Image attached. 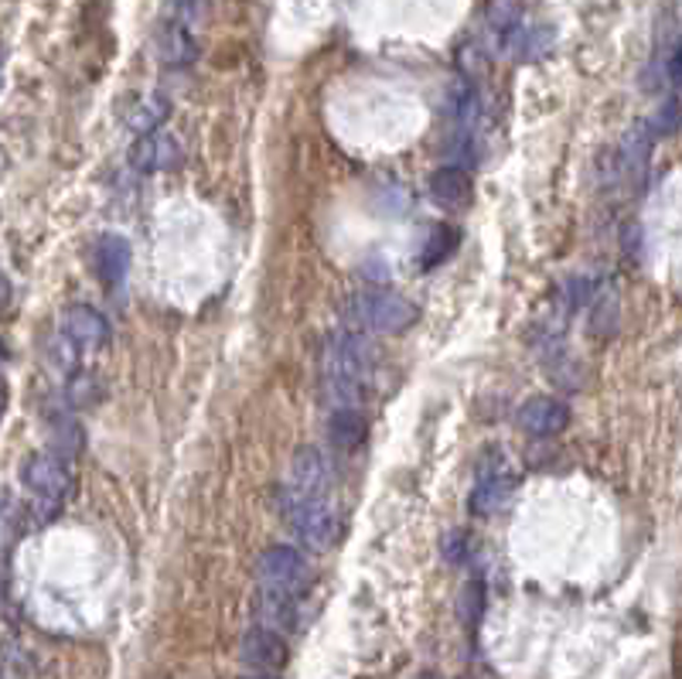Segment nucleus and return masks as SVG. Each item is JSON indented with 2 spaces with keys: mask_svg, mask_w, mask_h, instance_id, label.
I'll use <instances>...</instances> for the list:
<instances>
[{
  "mask_svg": "<svg viewBox=\"0 0 682 679\" xmlns=\"http://www.w3.org/2000/svg\"><path fill=\"white\" fill-rule=\"evenodd\" d=\"M369 369H373L369 348L355 335H348V332L328 335L325 352H322V379H325V393L332 396L335 406H358L362 403V393H366V383H369Z\"/></svg>",
  "mask_w": 682,
  "mask_h": 679,
  "instance_id": "obj_1",
  "label": "nucleus"
},
{
  "mask_svg": "<svg viewBox=\"0 0 682 679\" xmlns=\"http://www.w3.org/2000/svg\"><path fill=\"white\" fill-rule=\"evenodd\" d=\"M345 318L352 328H362V332L399 335L420 318V311L414 301L389 291V287H369V291H358L348 297Z\"/></svg>",
  "mask_w": 682,
  "mask_h": 679,
  "instance_id": "obj_2",
  "label": "nucleus"
},
{
  "mask_svg": "<svg viewBox=\"0 0 682 679\" xmlns=\"http://www.w3.org/2000/svg\"><path fill=\"white\" fill-rule=\"evenodd\" d=\"M281 513L294 536L311 550H328L338 539V513L322 499V495H304L294 488L281 491Z\"/></svg>",
  "mask_w": 682,
  "mask_h": 679,
  "instance_id": "obj_3",
  "label": "nucleus"
},
{
  "mask_svg": "<svg viewBox=\"0 0 682 679\" xmlns=\"http://www.w3.org/2000/svg\"><path fill=\"white\" fill-rule=\"evenodd\" d=\"M21 482L28 491H34V499L44 506V513H59L62 503L69 499L72 491V475L65 468L62 458L55 455H31L24 465H21Z\"/></svg>",
  "mask_w": 682,
  "mask_h": 679,
  "instance_id": "obj_4",
  "label": "nucleus"
},
{
  "mask_svg": "<svg viewBox=\"0 0 682 679\" xmlns=\"http://www.w3.org/2000/svg\"><path fill=\"white\" fill-rule=\"evenodd\" d=\"M256 577L263 584V591L297 598L311 580V567L294 547H269L256 564Z\"/></svg>",
  "mask_w": 682,
  "mask_h": 679,
  "instance_id": "obj_5",
  "label": "nucleus"
},
{
  "mask_svg": "<svg viewBox=\"0 0 682 679\" xmlns=\"http://www.w3.org/2000/svg\"><path fill=\"white\" fill-rule=\"evenodd\" d=\"M516 424L532 437H557L570 424V406L563 399H553V396H529L519 406Z\"/></svg>",
  "mask_w": 682,
  "mask_h": 679,
  "instance_id": "obj_6",
  "label": "nucleus"
},
{
  "mask_svg": "<svg viewBox=\"0 0 682 679\" xmlns=\"http://www.w3.org/2000/svg\"><path fill=\"white\" fill-rule=\"evenodd\" d=\"M62 335L75 348L93 352V348H103L110 342V325L93 304H69L62 314Z\"/></svg>",
  "mask_w": 682,
  "mask_h": 679,
  "instance_id": "obj_7",
  "label": "nucleus"
},
{
  "mask_svg": "<svg viewBox=\"0 0 682 679\" xmlns=\"http://www.w3.org/2000/svg\"><path fill=\"white\" fill-rule=\"evenodd\" d=\"M126 158H130V168H136V171H171L181 164L185 154H181V144L171 138V133L154 130V133H144V138L130 148Z\"/></svg>",
  "mask_w": 682,
  "mask_h": 679,
  "instance_id": "obj_8",
  "label": "nucleus"
},
{
  "mask_svg": "<svg viewBox=\"0 0 682 679\" xmlns=\"http://www.w3.org/2000/svg\"><path fill=\"white\" fill-rule=\"evenodd\" d=\"M287 642L281 639V631L269 628H253L240 642V659L253 669H281L287 662Z\"/></svg>",
  "mask_w": 682,
  "mask_h": 679,
  "instance_id": "obj_9",
  "label": "nucleus"
},
{
  "mask_svg": "<svg viewBox=\"0 0 682 679\" xmlns=\"http://www.w3.org/2000/svg\"><path fill=\"white\" fill-rule=\"evenodd\" d=\"M471 192H475V181L465 168L458 164H447V168H437L430 174V199L440 205V209H450L458 212L465 205H471Z\"/></svg>",
  "mask_w": 682,
  "mask_h": 679,
  "instance_id": "obj_10",
  "label": "nucleus"
},
{
  "mask_svg": "<svg viewBox=\"0 0 682 679\" xmlns=\"http://www.w3.org/2000/svg\"><path fill=\"white\" fill-rule=\"evenodd\" d=\"M553 28H546V24H519L509 38L498 41V49H502L506 55H512L516 62H536L542 59L546 52L553 49Z\"/></svg>",
  "mask_w": 682,
  "mask_h": 679,
  "instance_id": "obj_11",
  "label": "nucleus"
},
{
  "mask_svg": "<svg viewBox=\"0 0 682 679\" xmlns=\"http://www.w3.org/2000/svg\"><path fill=\"white\" fill-rule=\"evenodd\" d=\"M195 55H199V41H195V34L189 31V24H181V21L161 24V31H157V59H161L167 69L192 65Z\"/></svg>",
  "mask_w": 682,
  "mask_h": 679,
  "instance_id": "obj_12",
  "label": "nucleus"
},
{
  "mask_svg": "<svg viewBox=\"0 0 682 679\" xmlns=\"http://www.w3.org/2000/svg\"><path fill=\"white\" fill-rule=\"evenodd\" d=\"M130 243L116 233H106L96 240V250H93V266L103 284H120L126 274H130Z\"/></svg>",
  "mask_w": 682,
  "mask_h": 679,
  "instance_id": "obj_13",
  "label": "nucleus"
},
{
  "mask_svg": "<svg viewBox=\"0 0 682 679\" xmlns=\"http://www.w3.org/2000/svg\"><path fill=\"white\" fill-rule=\"evenodd\" d=\"M512 499H516V478H506V475H488V478H481V482L475 485V491H471L468 506H471V513H475V516H495V513L509 509V506H512Z\"/></svg>",
  "mask_w": 682,
  "mask_h": 679,
  "instance_id": "obj_14",
  "label": "nucleus"
},
{
  "mask_svg": "<svg viewBox=\"0 0 682 679\" xmlns=\"http://www.w3.org/2000/svg\"><path fill=\"white\" fill-rule=\"evenodd\" d=\"M325 475H328L325 458L317 455L314 447H301L294 455V462H291V485L287 488L304 491V495H317L325 488Z\"/></svg>",
  "mask_w": 682,
  "mask_h": 679,
  "instance_id": "obj_15",
  "label": "nucleus"
},
{
  "mask_svg": "<svg viewBox=\"0 0 682 679\" xmlns=\"http://www.w3.org/2000/svg\"><path fill=\"white\" fill-rule=\"evenodd\" d=\"M167 113H171V103H167L164 97L151 93V97H141L133 107H126L123 123L136 133V138H144V133L161 130V123L167 120Z\"/></svg>",
  "mask_w": 682,
  "mask_h": 679,
  "instance_id": "obj_16",
  "label": "nucleus"
},
{
  "mask_svg": "<svg viewBox=\"0 0 682 679\" xmlns=\"http://www.w3.org/2000/svg\"><path fill=\"white\" fill-rule=\"evenodd\" d=\"M369 434V420L358 406H335V414L328 420V437L338 447H358Z\"/></svg>",
  "mask_w": 682,
  "mask_h": 679,
  "instance_id": "obj_17",
  "label": "nucleus"
},
{
  "mask_svg": "<svg viewBox=\"0 0 682 679\" xmlns=\"http://www.w3.org/2000/svg\"><path fill=\"white\" fill-rule=\"evenodd\" d=\"M256 615H259L263 628L284 631V628H291V625L297 621V598L263 591V595H259V605H256Z\"/></svg>",
  "mask_w": 682,
  "mask_h": 679,
  "instance_id": "obj_18",
  "label": "nucleus"
},
{
  "mask_svg": "<svg viewBox=\"0 0 682 679\" xmlns=\"http://www.w3.org/2000/svg\"><path fill=\"white\" fill-rule=\"evenodd\" d=\"M652 144H655V138L649 133V126H634V130L628 133L624 148H621V158H624V171H628V174H634V178L645 174Z\"/></svg>",
  "mask_w": 682,
  "mask_h": 679,
  "instance_id": "obj_19",
  "label": "nucleus"
},
{
  "mask_svg": "<svg viewBox=\"0 0 682 679\" xmlns=\"http://www.w3.org/2000/svg\"><path fill=\"white\" fill-rule=\"evenodd\" d=\"M454 246H458V230H450V225H444V222L430 225V233H427V240H424V253H420V266H424V270L440 266V263L450 256Z\"/></svg>",
  "mask_w": 682,
  "mask_h": 679,
  "instance_id": "obj_20",
  "label": "nucleus"
},
{
  "mask_svg": "<svg viewBox=\"0 0 682 679\" xmlns=\"http://www.w3.org/2000/svg\"><path fill=\"white\" fill-rule=\"evenodd\" d=\"M522 14H526V8H522V0H488V28H491V34L502 41V38H509L519 24H522Z\"/></svg>",
  "mask_w": 682,
  "mask_h": 679,
  "instance_id": "obj_21",
  "label": "nucleus"
},
{
  "mask_svg": "<svg viewBox=\"0 0 682 679\" xmlns=\"http://www.w3.org/2000/svg\"><path fill=\"white\" fill-rule=\"evenodd\" d=\"M458 611H461V621H468V625H475V621L481 618V611H485V587H481L478 580H471L465 591H461Z\"/></svg>",
  "mask_w": 682,
  "mask_h": 679,
  "instance_id": "obj_22",
  "label": "nucleus"
},
{
  "mask_svg": "<svg viewBox=\"0 0 682 679\" xmlns=\"http://www.w3.org/2000/svg\"><path fill=\"white\" fill-rule=\"evenodd\" d=\"M675 126H679V103L669 100V103L655 113V120L649 123V133H652V138H669V133H675Z\"/></svg>",
  "mask_w": 682,
  "mask_h": 679,
  "instance_id": "obj_23",
  "label": "nucleus"
},
{
  "mask_svg": "<svg viewBox=\"0 0 682 679\" xmlns=\"http://www.w3.org/2000/svg\"><path fill=\"white\" fill-rule=\"evenodd\" d=\"M93 386H96L93 376H75L72 386H69V399H72L75 406H85L89 399H93Z\"/></svg>",
  "mask_w": 682,
  "mask_h": 679,
  "instance_id": "obj_24",
  "label": "nucleus"
},
{
  "mask_svg": "<svg viewBox=\"0 0 682 679\" xmlns=\"http://www.w3.org/2000/svg\"><path fill=\"white\" fill-rule=\"evenodd\" d=\"M465 550H468V536H465V533H450L444 557H447L450 564H458V560L465 557Z\"/></svg>",
  "mask_w": 682,
  "mask_h": 679,
  "instance_id": "obj_25",
  "label": "nucleus"
},
{
  "mask_svg": "<svg viewBox=\"0 0 682 679\" xmlns=\"http://www.w3.org/2000/svg\"><path fill=\"white\" fill-rule=\"evenodd\" d=\"M11 301V284H8V277L0 274V307H4Z\"/></svg>",
  "mask_w": 682,
  "mask_h": 679,
  "instance_id": "obj_26",
  "label": "nucleus"
},
{
  "mask_svg": "<svg viewBox=\"0 0 682 679\" xmlns=\"http://www.w3.org/2000/svg\"><path fill=\"white\" fill-rule=\"evenodd\" d=\"M4 411H8V389L0 386V417H4Z\"/></svg>",
  "mask_w": 682,
  "mask_h": 679,
  "instance_id": "obj_27",
  "label": "nucleus"
},
{
  "mask_svg": "<svg viewBox=\"0 0 682 679\" xmlns=\"http://www.w3.org/2000/svg\"><path fill=\"white\" fill-rule=\"evenodd\" d=\"M4 358H8V345H4V342H0V362H4Z\"/></svg>",
  "mask_w": 682,
  "mask_h": 679,
  "instance_id": "obj_28",
  "label": "nucleus"
},
{
  "mask_svg": "<svg viewBox=\"0 0 682 679\" xmlns=\"http://www.w3.org/2000/svg\"><path fill=\"white\" fill-rule=\"evenodd\" d=\"M250 679H277V676H266V672H263V676H250Z\"/></svg>",
  "mask_w": 682,
  "mask_h": 679,
  "instance_id": "obj_29",
  "label": "nucleus"
},
{
  "mask_svg": "<svg viewBox=\"0 0 682 679\" xmlns=\"http://www.w3.org/2000/svg\"><path fill=\"white\" fill-rule=\"evenodd\" d=\"M0 75H4V55H0Z\"/></svg>",
  "mask_w": 682,
  "mask_h": 679,
  "instance_id": "obj_30",
  "label": "nucleus"
}]
</instances>
